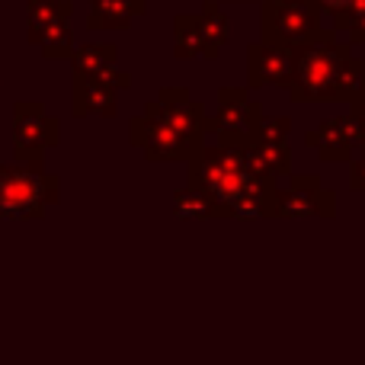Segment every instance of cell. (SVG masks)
Returning <instances> with one entry per match:
<instances>
[{
    "instance_id": "cell-1",
    "label": "cell",
    "mask_w": 365,
    "mask_h": 365,
    "mask_svg": "<svg viewBox=\"0 0 365 365\" xmlns=\"http://www.w3.org/2000/svg\"><path fill=\"white\" fill-rule=\"evenodd\" d=\"M324 4H327V6H349L353 0H324Z\"/></svg>"
}]
</instances>
